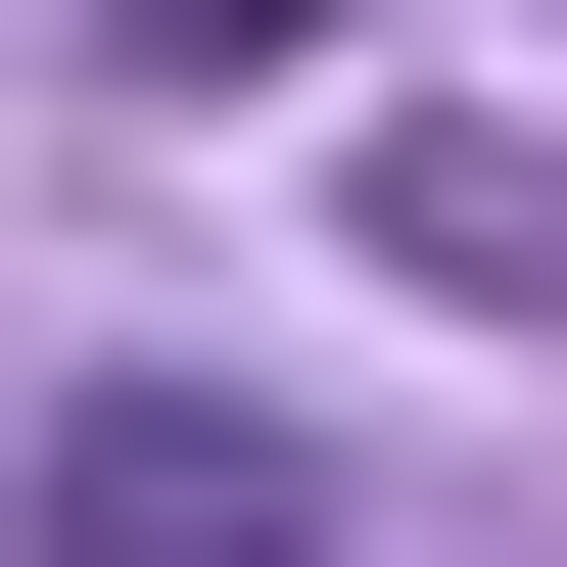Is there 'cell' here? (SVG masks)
I'll use <instances>...</instances> for the list:
<instances>
[{
    "instance_id": "cell-1",
    "label": "cell",
    "mask_w": 567,
    "mask_h": 567,
    "mask_svg": "<svg viewBox=\"0 0 567 567\" xmlns=\"http://www.w3.org/2000/svg\"><path fill=\"white\" fill-rule=\"evenodd\" d=\"M48 567H331L284 379H95V425H48Z\"/></svg>"
},
{
    "instance_id": "cell-2",
    "label": "cell",
    "mask_w": 567,
    "mask_h": 567,
    "mask_svg": "<svg viewBox=\"0 0 567 567\" xmlns=\"http://www.w3.org/2000/svg\"><path fill=\"white\" fill-rule=\"evenodd\" d=\"M142 48H189V95H284V48H331V0H142Z\"/></svg>"
}]
</instances>
